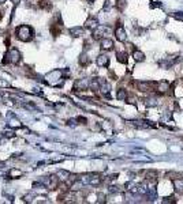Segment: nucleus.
<instances>
[{
  "instance_id": "nucleus-1",
  "label": "nucleus",
  "mask_w": 183,
  "mask_h": 204,
  "mask_svg": "<svg viewBox=\"0 0 183 204\" xmlns=\"http://www.w3.org/2000/svg\"><path fill=\"white\" fill-rule=\"evenodd\" d=\"M17 38L21 41H30L33 38V29L27 25H22L17 29Z\"/></svg>"
},
{
  "instance_id": "nucleus-2",
  "label": "nucleus",
  "mask_w": 183,
  "mask_h": 204,
  "mask_svg": "<svg viewBox=\"0 0 183 204\" xmlns=\"http://www.w3.org/2000/svg\"><path fill=\"white\" fill-rule=\"evenodd\" d=\"M19 60H21L19 51L12 48L6 53V57H4V60H3V63H4V64H17V63H19Z\"/></svg>"
},
{
  "instance_id": "nucleus-3",
  "label": "nucleus",
  "mask_w": 183,
  "mask_h": 204,
  "mask_svg": "<svg viewBox=\"0 0 183 204\" xmlns=\"http://www.w3.org/2000/svg\"><path fill=\"white\" fill-rule=\"evenodd\" d=\"M47 82H48L49 84H52V86H56V84H59V80H60V78H63V72L60 70H53L52 72H49L48 75H47Z\"/></svg>"
},
{
  "instance_id": "nucleus-4",
  "label": "nucleus",
  "mask_w": 183,
  "mask_h": 204,
  "mask_svg": "<svg viewBox=\"0 0 183 204\" xmlns=\"http://www.w3.org/2000/svg\"><path fill=\"white\" fill-rule=\"evenodd\" d=\"M115 37H116V40L120 41V42H124V41H126V38H127V34H126V30H124V27H123V25L119 23L118 26H116Z\"/></svg>"
},
{
  "instance_id": "nucleus-5",
  "label": "nucleus",
  "mask_w": 183,
  "mask_h": 204,
  "mask_svg": "<svg viewBox=\"0 0 183 204\" xmlns=\"http://www.w3.org/2000/svg\"><path fill=\"white\" fill-rule=\"evenodd\" d=\"M154 90H156L159 94H165L168 90H171V86H169V83L167 80H161L156 84V89Z\"/></svg>"
},
{
  "instance_id": "nucleus-6",
  "label": "nucleus",
  "mask_w": 183,
  "mask_h": 204,
  "mask_svg": "<svg viewBox=\"0 0 183 204\" xmlns=\"http://www.w3.org/2000/svg\"><path fill=\"white\" fill-rule=\"evenodd\" d=\"M96 64L99 65V67H108L109 65V57L107 55H100V56H97V59H96Z\"/></svg>"
},
{
  "instance_id": "nucleus-7",
  "label": "nucleus",
  "mask_w": 183,
  "mask_h": 204,
  "mask_svg": "<svg viewBox=\"0 0 183 204\" xmlns=\"http://www.w3.org/2000/svg\"><path fill=\"white\" fill-rule=\"evenodd\" d=\"M131 124L134 125L135 128H153L154 125L150 121L146 120H140V121H131Z\"/></svg>"
},
{
  "instance_id": "nucleus-8",
  "label": "nucleus",
  "mask_w": 183,
  "mask_h": 204,
  "mask_svg": "<svg viewBox=\"0 0 183 204\" xmlns=\"http://www.w3.org/2000/svg\"><path fill=\"white\" fill-rule=\"evenodd\" d=\"M85 26H86L87 29H90V30H94V29L99 27V21H97L94 17H89L86 19V22H85Z\"/></svg>"
},
{
  "instance_id": "nucleus-9",
  "label": "nucleus",
  "mask_w": 183,
  "mask_h": 204,
  "mask_svg": "<svg viewBox=\"0 0 183 204\" xmlns=\"http://www.w3.org/2000/svg\"><path fill=\"white\" fill-rule=\"evenodd\" d=\"M100 45H101L103 51H111V49L113 48V41L111 38H103Z\"/></svg>"
},
{
  "instance_id": "nucleus-10",
  "label": "nucleus",
  "mask_w": 183,
  "mask_h": 204,
  "mask_svg": "<svg viewBox=\"0 0 183 204\" xmlns=\"http://www.w3.org/2000/svg\"><path fill=\"white\" fill-rule=\"evenodd\" d=\"M132 57H134V60L137 63H142V61H145V59H146L145 57V53L141 51H137V49L132 52Z\"/></svg>"
},
{
  "instance_id": "nucleus-11",
  "label": "nucleus",
  "mask_w": 183,
  "mask_h": 204,
  "mask_svg": "<svg viewBox=\"0 0 183 204\" xmlns=\"http://www.w3.org/2000/svg\"><path fill=\"white\" fill-rule=\"evenodd\" d=\"M89 83L90 82H87V79H81L78 80L77 83H75V90H86L87 87H89Z\"/></svg>"
},
{
  "instance_id": "nucleus-12",
  "label": "nucleus",
  "mask_w": 183,
  "mask_h": 204,
  "mask_svg": "<svg viewBox=\"0 0 183 204\" xmlns=\"http://www.w3.org/2000/svg\"><path fill=\"white\" fill-rule=\"evenodd\" d=\"M101 177L99 174H90L89 175V185H100Z\"/></svg>"
},
{
  "instance_id": "nucleus-13",
  "label": "nucleus",
  "mask_w": 183,
  "mask_h": 204,
  "mask_svg": "<svg viewBox=\"0 0 183 204\" xmlns=\"http://www.w3.org/2000/svg\"><path fill=\"white\" fill-rule=\"evenodd\" d=\"M127 52H116V59H118L119 63H122V64H126L127 63Z\"/></svg>"
},
{
  "instance_id": "nucleus-14",
  "label": "nucleus",
  "mask_w": 183,
  "mask_h": 204,
  "mask_svg": "<svg viewBox=\"0 0 183 204\" xmlns=\"http://www.w3.org/2000/svg\"><path fill=\"white\" fill-rule=\"evenodd\" d=\"M100 90H101V93L104 95L109 97V91H111V86H109V83H107V82H101V86H100Z\"/></svg>"
},
{
  "instance_id": "nucleus-15",
  "label": "nucleus",
  "mask_w": 183,
  "mask_h": 204,
  "mask_svg": "<svg viewBox=\"0 0 183 204\" xmlns=\"http://www.w3.org/2000/svg\"><path fill=\"white\" fill-rule=\"evenodd\" d=\"M172 184H173V187H175L176 191H183V180H182L181 177L173 178V180H172Z\"/></svg>"
},
{
  "instance_id": "nucleus-16",
  "label": "nucleus",
  "mask_w": 183,
  "mask_h": 204,
  "mask_svg": "<svg viewBox=\"0 0 183 204\" xmlns=\"http://www.w3.org/2000/svg\"><path fill=\"white\" fill-rule=\"evenodd\" d=\"M116 98H118L119 101H126V99H127V91H126L124 89H119L118 93H116Z\"/></svg>"
},
{
  "instance_id": "nucleus-17",
  "label": "nucleus",
  "mask_w": 183,
  "mask_h": 204,
  "mask_svg": "<svg viewBox=\"0 0 183 204\" xmlns=\"http://www.w3.org/2000/svg\"><path fill=\"white\" fill-rule=\"evenodd\" d=\"M70 34L72 37H81L82 34H83V29L82 27H72V29H70Z\"/></svg>"
},
{
  "instance_id": "nucleus-18",
  "label": "nucleus",
  "mask_w": 183,
  "mask_h": 204,
  "mask_svg": "<svg viewBox=\"0 0 183 204\" xmlns=\"http://www.w3.org/2000/svg\"><path fill=\"white\" fill-rule=\"evenodd\" d=\"M157 171L156 170H148L146 173H145V178H146V180H149V181H154L157 178Z\"/></svg>"
},
{
  "instance_id": "nucleus-19",
  "label": "nucleus",
  "mask_w": 183,
  "mask_h": 204,
  "mask_svg": "<svg viewBox=\"0 0 183 204\" xmlns=\"http://www.w3.org/2000/svg\"><path fill=\"white\" fill-rule=\"evenodd\" d=\"M8 127H11V128H21L22 124H21V121L18 120V118H11L10 122H8Z\"/></svg>"
},
{
  "instance_id": "nucleus-20",
  "label": "nucleus",
  "mask_w": 183,
  "mask_h": 204,
  "mask_svg": "<svg viewBox=\"0 0 183 204\" xmlns=\"http://www.w3.org/2000/svg\"><path fill=\"white\" fill-rule=\"evenodd\" d=\"M23 174L21 170H18V169H12V170H10V173H8V175H10L11 178H19L21 175Z\"/></svg>"
},
{
  "instance_id": "nucleus-21",
  "label": "nucleus",
  "mask_w": 183,
  "mask_h": 204,
  "mask_svg": "<svg viewBox=\"0 0 183 204\" xmlns=\"http://www.w3.org/2000/svg\"><path fill=\"white\" fill-rule=\"evenodd\" d=\"M82 185H83V183H82L81 180H78L77 183H74V184L71 185V188H70V189H71V191H79L81 188H82Z\"/></svg>"
},
{
  "instance_id": "nucleus-22",
  "label": "nucleus",
  "mask_w": 183,
  "mask_h": 204,
  "mask_svg": "<svg viewBox=\"0 0 183 204\" xmlns=\"http://www.w3.org/2000/svg\"><path fill=\"white\" fill-rule=\"evenodd\" d=\"M58 175H59V178H62V180H66L67 177H70V173H68V171H66V170H59L58 171Z\"/></svg>"
},
{
  "instance_id": "nucleus-23",
  "label": "nucleus",
  "mask_w": 183,
  "mask_h": 204,
  "mask_svg": "<svg viewBox=\"0 0 183 204\" xmlns=\"http://www.w3.org/2000/svg\"><path fill=\"white\" fill-rule=\"evenodd\" d=\"M115 2H116V7L120 11H123V8L126 7V0H115Z\"/></svg>"
},
{
  "instance_id": "nucleus-24",
  "label": "nucleus",
  "mask_w": 183,
  "mask_h": 204,
  "mask_svg": "<svg viewBox=\"0 0 183 204\" xmlns=\"http://www.w3.org/2000/svg\"><path fill=\"white\" fill-rule=\"evenodd\" d=\"M79 63H81V65H87V64H89V59H87V56L86 55H82Z\"/></svg>"
},
{
  "instance_id": "nucleus-25",
  "label": "nucleus",
  "mask_w": 183,
  "mask_h": 204,
  "mask_svg": "<svg viewBox=\"0 0 183 204\" xmlns=\"http://www.w3.org/2000/svg\"><path fill=\"white\" fill-rule=\"evenodd\" d=\"M172 17L178 21H183V12H173Z\"/></svg>"
},
{
  "instance_id": "nucleus-26",
  "label": "nucleus",
  "mask_w": 183,
  "mask_h": 204,
  "mask_svg": "<svg viewBox=\"0 0 183 204\" xmlns=\"http://www.w3.org/2000/svg\"><path fill=\"white\" fill-rule=\"evenodd\" d=\"M176 200H175V197L171 196V197H165V199L163 200V203H175Z\"/></svg>"
},
{
  "instance_id": "nucleus-27",
  "label": "nucleus",
  "mask_w": 183,
  "mask_h": 204,
  "mask_svg": "<svg viewBox=\"0 0 183 204\" xmlns=\"http://www.w3.org/2000/svg\"><path fill=\"white\" fill-rule=\"evenodd\" d=\"M119 191H120V189H119V187H109V192H111V193H118Z\"/></svg>"
},
{
  "instance_id": "nucleus-28",
  "label": "nucleus",
  "mask_w": 183,
  "mask_h": 204,
  "mask_svg": "<svg viewBox=\"0 0 183 204\" xmlns=\"http://www.w3.org/2000/svg\"><path fill=\"white\" fill-rule=\"evenodd\" d=\"M0 86H2V87H10V83H8V82H6V80L0 79Z\"/></svg>"
},
{
  "instance_id": "nucleus-29",
  "label": "nucleus",
  "mask_w": 183,
  "mask_h": 204,
  "mask_svg": "<svg viewBox=\"0 0 183 204\" xmlns=\"http://www.w3.org/2000/svg\"><path fill=\"white\" fill-rule=\"evenodd\" d=\"M153 4H150V7L154 8V7H161V3H159V2H152Z\"/></svg>"
},
{
  "instance_id": "nucleus-30",
  "label": "nucleus",
  "mask_w": 183,
  "mask_h": 204,
  "mask_svg": "<svg viewBox=\"0 0 183 204\" xmlns=\"http://www.w3.org/2000/svg\"><path fill=\"white\" fill-rule=\"evenodd\" d=\"M89 2H94V0H89Z\"/></svg>"
}]
</instances>
